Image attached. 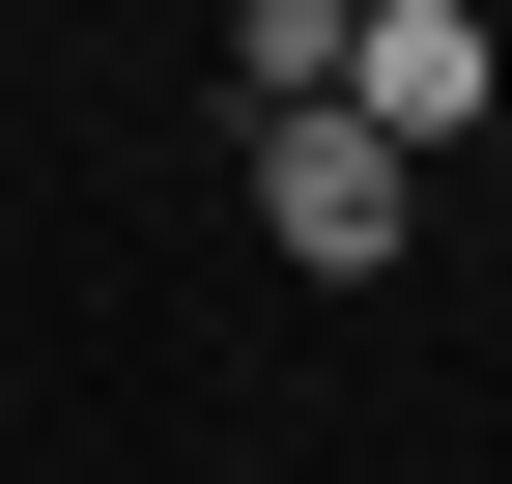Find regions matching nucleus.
Returning a JSON list of instances; mask_svg holds the SVG:
<instances>
[{
  "label": "nucleus",
  "instance_id": "20e7f679",
  "mask_svg": "<svg viewBox=\"0 0 512 484\" xmlns=\"http://www.w3.org/2000/svg\"><path fill=\"white\" fill-rule=\"evenodd\" d=\"M484 29H512V0H484Z\"/></svg>",
  "mask_w": 512,
  "mask_h": 484
},
{
  "label": "nucleus",
  "instance_id": "f257e3e1",
  "mask_svg": "<svg viewBox=\"0 0 512 484\" xmlns=\"http://www.w3.org/2000/svg\"><path fill=\"white\" fill-rule=\"evenodd\" d=\"M256 228H285V257H313V285H399V228H427V171H399V143H370V114H342V86H313V114H256Z\"/></svg>",
  "mask_w": 512,
  "mask_h": 484
},
{
  "label": "nucleus",
  "instance_id": "f03ea898",
  "mask_svg": "<svg viewBox=\"0 0 512 484\" xmlns=\"http://www.w3.org/2000/svg\"><path fill=\"white\" fill-rule=\"evenodd\" d=\"M342 114H370L399 171H456L484 114H512V29H484V0H370V29H342Z\"/></svg>",
  "mask_w": 512,
  "mask_h": 484
},
{
  "label": "nucleus",
  "instance_id": "7ed1b4c3",
  "mask_svg": "<svg viewBox=\"0 0 512 484\" xmlns=\"http://www.w3.org/2000/svg\"><path fill=\"white\" fill-rule=\"evenodd\" d=\"M342 29H370V0H228V86H256V114H313V86H342Z\"/></svg>",
  "mask_w": 512,
  "mask_h": 484
}]
</instances>
